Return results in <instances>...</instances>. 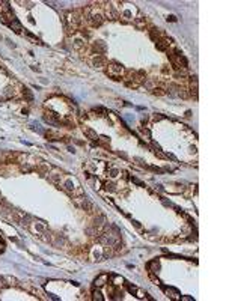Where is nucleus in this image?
<instances>
[{"label": "nucleus", "instance_id": "obj_6", "mask_svg": "<svg viewBox=\"0 0 226 301\" xmlns=\"http://www.w3.org/2000/svg\"><path fill=\"white\" fill-rule=\"evenodd\" d=\"M92 65L96 66V68H103V66L107 65V57L104 54H96L95 57L92 59Z\"/></svg>", "mask_w": 226, "mask_h": 301}, {"label": "nucleus", "instance_id": "obj_27", "mask_svg": "<svg viewBox=\"0 0 226 301\" xmlns=\"http://www.w3.org/2000/svg\"><path fill=\"white\" fill-rule=\"evenodd\" d=\"M0 101H2V98H0Z\"/></svg>", "mask_w": 226, "mask_h": 301}, {"label": "nucleus", "instance_id": "obj_9", "mask_svg": "<svg viewBox=\"0 0 226 301\" xmlns=\"http://www.w3.org/2000/svg\"><path fill=\"white\" fill-rule=\"evenodd\" d=\"M107 282H109V275H107V274H100L95 280H94V286H95V288H103Z\"/></svg>", "mask_w": 226, "mask_h": 301}, {"label": "nucleus", "instance_id": "obj_5", "mask_svg": "<svg viewBox=\"0 0 226 301\" xmlns=\"http://www.w3.org/2000/svg\"><path fill=\"white\" fill-rule=\"evenodd\" d=\"M161 288H163V291L166 292V295H167L169 298H172V300H179L181 294L178 292V289H175V288H170V286H161Z\"/></svg>", "mask_w": 226, "mask_h": 301}, {"label": "nucleus", "instance_id": "obj_7", "mask_svg": "<svg viewBox=\"0 0 226 301\" xmlns=\"http://www.w3.org/2000/svg\"><path fill=\"white\" fill-rule=\"evenodd\" d=\"M106 50H107V47H106V44L103 41H95L92 44V51L95 54H104Z\"/></svg>", "mask_w": 226, "mask_h": 301}, {"label": "nucleus", "instance_id": "obj_14", "mask_svg": "<svg viewBox=\"0 0 226 301\" xmlns=\"http://www.w3.org/2000/svg\"><path fill=\"white\" fill-rule=\"evenodd\" d=\"M103 187H104V190L110 191V193H115V191H116V185H115L113 182H110V181H106L104 184H103Z\"/></svg>", "mask_w": 226, "mask_h": 301}, {"label": "nucleus", "instance_id": "obj_23", "mask_svg": "<svg viewBox=\"0 0 226 301\" xmlns=\"http://www.w3.org/2000/svg\"><path fill=\"white\" fill-rule=\"evenodd\" d=\"M152 119H154V120H161V119H165V116H163V114H160V113H154V114H152Z\"/></svg>", "mask_w": 226, "mask_h": 301}, {"label": "nucleus", "instance_id": "obj_22", "mask_svg": "<svg viewBox=\"0 0 226 301\" xmlns=\"http://www.w3.org/2000/svg\"><path fill=\"white\" fill-rule=\"evenodd\" d=\"M152 94L154 95H165V92H163L161 87H154V89H152Z\"/></svg>", "mask_w": 226, "mask_h": 301}, {"label": "nucleus", "instance_id": "obj_26", "mask_svg": "<svg viewBox=\"0 0 226 301\" xmlns=\"http://www.w3.org/2000/svg\"><path fill=\"white\" fill-rule=\"evenodd\" d=\"M5 247H6V245H5V242L0 240V253H3V251H5Z\"/></svg>", "mask_w": 226, "mask_h": 301}, {"label": "nucleus", "instance_id": "obj_10", "mask_svg": "<svg viewBox=\"0 0 226 301\" xmlns=\"http://www.w3.org/2000/svg\"><path fill=\"white\" fill-rule=\"evenodd\" d=\"M83 133H85V136L87 138H91V140H96L98 142V134H96V131H94L92 128H89V127H83Z\"/></svg>", "mask_w": 226, "mask_h": 301}, {"label": "nucleus", "instance_id": "obj_11", "mask_svg": "<svg viewBox=\"0 0 226 301\" xmlns=\"http://www.w3.org/2000/svg\"><path fill=\"white\" fill-rule=\"evenodd\" d=\"M9 26H11V29H12L15 33H23V26H21V23L18 21L17 18H15L14 21H11V23H9Z\"/></svg>", "mask_w": 226, "mask_h": 301}, {"label": "nucleus", "instance_id": "obj_15", "mask_svg": "<svg viewBox=\"0 0 226 301\" xmlns=\"http://www.w3.org/2000/svg\"><path fill=\"white\" fill-rule=\"evenodd\" d=\"M92 300H95V301H104V297H103V294L98 291V288H96L95 291L92 292Z\"/></svg>", "mask_w": 226, "mask_h": 301}, {"label": "nucleus", "instance_id": "obj_13", "mask_svg": "<svg viewBox=\"0 0 226 301\" xmlns=\"http://www.w3.org/2000/svg\"><path fill=\"white\" fill-rule=\"evenodd\" d=\"M104 223H106V218L103 217V215H98L95 220H94V227H95V229H100Z\"/></svg>", "mask_w": 226, "mask_h": 301}, {"label": "nucleus", "instance_id": "obj_18", "mask_svg": "<svg viewBox=\"0 0 226 301\" xmlns=\"http://www.w3.org/2000/svg\"><path fill=\"white\" fill-rule=\"evenodd\" d=\"M155 47L160 50V51H166V50H167V44H166L165 41H161V39L155 42Z\"/></svg>", "mask_w": 226, "mask_h": 301}, {"label": "nucleus", "instance_id": "obj_24", "mask_svg": "<svg viewBox=\"0 0 226 301\" xmlns=\"http://www.w3.org/2000/svg\"><path fill=\"white\" fill-rule=\"evenodd\" d=\"M179 300H183V301H193L194 298H193V297H189V295H181V297H179Z\"/></svg>", "mask_w": 226, "mask_h": 301}, {"label": "nucleus", "instance_id": "obj_2", "mask_svg": "<svg viewBox=\"0 0 226 301\" xmlns=\"http://www.w3.org/2000/svg\"><path fill=\"white\" fill-rule=\"evenodd\" d=\"M167 56H169V59H170V62H172V65H174L175 69H187L189 68V62H187V59L183 56V53L181 51L169 53Z\"/></svg>", "mask_w": 226, "mask_h": 301}, {"label": "nucleus", "instance_id": "obj_20", "mask_svg": "<svg viewBox=\"0 0 226 301\" xmlns=\"http://www.w3.org/2000/svg\"><path fill=\"white\" fill-rule=\"evenodd\" d=\"M136 24H137V26H139V27L145 26V24H146V20H145V18H143V17H139V18H137V20H136Z\"/></svg>", "mask_w": 226, "mask_h": 301}, {"label": "nucleus", "instance_id": "obj_16", "mask_svg": "<svg viewBox=\"0 0 226 301\" xmlns=\"http://www.w3.org/2000/svg\"><path fill=\"white\" fill-rule=\"evenodd\" d=\"M23 96L26 98L27 101H32V100H33V94L30 92L29 87H23Z\"/></svg>", "mask_w": 226, "mask_h": 301}, {"label": "nucleus", "instance_id": "obj_17", "mask_svg": "<svg viewBox=\"0 0 226 301\" xmlns=\"http://www.w3.org/2000/svg\"><path fill=\"white\" fill-rule=\"evenodd\" d=\"M48 181L56 185H61V175H48Z\"/></svg>", "mask_w": 226, "mask_h": 301}, {"label": "nucleus", "instance_id": "obj_4", "mask_svg": "<svg viewBox=\"0 0 226 301\" xmlns=\"http://www.w3.org/2000/svg\"><path fill=\"white\" fill-rule=\"evenodd\" d=\"M167 92H169L170 96H181V98H185V96H187V94L184 92V89L179 86V85H170L169 89H167Z\"/></svg>", "mask_w": 226, "mask_h": 301}, {"label": "nucleus", "instance_id": "obj_12", "mask_svg": "<svg viewBox=\"0 0 226 301\" xmlns=\"http://www.w3.org/2000/svg\"><path fill=\"white\" fill-rule=\"evenodd\" d=\"M109 277L112 279V284H115V286H121V284H124V279H122V277H119V275L110 274Z\"/></svg>", "mask_w": 226, "mask_h": 301}, {"label": "nucleus", "instance_id": "obj_19", "mask_svg": "<svg viewBox=\"0 0 226 301\" xmlns=\"http://www.w3.org/2000/svg\"><path fill=\"white\" fill-rule=\"evenodd\" d=\"M74 48H76V50H83V48H85V42H83L81 39H77V41L74 42Z\"/></svg>", "mask_w": 226, "mask_h": 301}, {"label": "nucleus", "instance_id": "obj_25", "mask_svg": "<svg viewBox=\"0 0 226 301\" xmlns=\"http://www.w3.org/2000/svg\"><path fill=\"white\" fill-rule=\"evenodd\" d=\"M131 181H133L134 184H137V185H140V187H143V182H140V181L137 179V178H133V176H131Z\"/></svg>", "mask_w": 226, "mask_h": 301}, {"label": "nucleus", "instance_id": "obj_1", "mask_svg": "<svg viewBox=\"0 0 226 301\" xmlns=\"http://www.w3.org/2000/svg\"><path fill=\"white\" fill-rule=\"evenodd\" d=\"M107 75L109 77H112L113 80H116V81H119L121 80V77L124 75V72H125V68L122 66L121 63H118V62H115V60H112V62H107Z\"/></svg>", "mask_w": 226, "mask_h": 301}, {"label": "nucleus", "instance_id": "obj_21", "mask_svg": "<svg viewBox=\"0 0 226 301\" xmlns=\"http://www.w3.org/2000/svg\"><path fill=\"white\" fill-rule=\"evenodd\" d=\"M109 175H110V178H116V176L119 175V170H118V169H113V167H112V169L109 170Z\"/></svg>", "mask_w": 226, "mask_h": 301}, {"label": "nucleus", "instance_id": "obj_3", "mask_svg": "<svg viewBox=\"0 0 226 301\" xmlns=\"http://www.w3.org/2000/svg\"><path fill=\"white\" fill-rule=\"evenodd\" d=\"M86 20L91 27H100L103 26V23H104V17L101 14H95V12L89 14V17H86Z\"/></svg>", "mask_w": 226, "mask_h": 301}, {"label": "nucleus", "instance_id": "obj_8", "mask_svg": "<svg viewBox=\"0 0 226 301\" xmlns=\"http://www.w3.org/2000/svg\"><path fill=\"white\" fill-rule=\"evenodd\" d=\"M149 273H152V274H158L160 273V260L158 259H152L151 262H148V265H146Z\"/></svg>", "mask_w": 226, "mask_h": 301}]
</instances>
